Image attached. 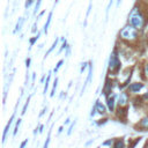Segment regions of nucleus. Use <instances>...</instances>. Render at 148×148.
Segmentation results:
<instances>
[{"instance_id":"obj_13","label":"nucleus","mask_w":148,"mask_h":148,"mask_svg":"<svg viewBox=\"0 0 148 148\" xmlns=\"http://www.w3.org/2000/svg\"><path fill=\"white\" fill-rule=\"evenodd\" d=\"M50 79H51V72L47 73V76H46V81L44 82V90H43V94L45 95L46 91H47V88H49V83H50Z\"/></svg>"},{"instance_id":"obj_17","label":"nucleus","mask_w":148,"mask_h":148,"mask_svg":"<svg viewBox=\"0 0 148 148\" xmlns=\"http://www.w3.org/2000/svg\"><path fill=\"white\" fill-rule=\"evenodd\" d=\"M21 118H18L17 120H16V125H15V128H14V132H13V135L15 136L16 135V133H17V131H18V127H20V125H21Z\"/></svg>"},{"instance_id":"obj_11","label":"nucleus","mask_w":148,"mask_h":148,"mask_svg":"<svg viewBox=\"0 0 148 148\" xmlns=\"http://www.w3.org/2000/svg\"><path fill=\"white\" fill-rule=\"evenodd\" d=\"M113 148H125V142L123 139H117L113 142Z\"/></svg>"},{"instance_id":"obj_22","label":"nucleus","mask_w":148,"mask_h":148,"mask_svg":"<svg viewBox=\"0 0 148 148\" xmlns=\"http://www.w3.org/2000/svg\"><path fill=\"white\" fill-rule=\"evenodd\" d=\"M75 123H76V121L74 120V121L71 124V126H69V128H68V131H67V134H68V135H71V133H72V131H73V128H74V126H75Z\"/></svg>"},{"instance_id":"obj_19","label":"nucleus","mask_w":148,"mask_h":148,"mask_svg":"<svg viewBox=\"0 0 148 148\" xmlns=\"http://www.w3.org/2000/svg\"><path fill=\"white\" fill-rule=\"evenodd\" d=\"M39 36H40V32H38V34H37V35L35 36V37H32V38L30 39V45H31V46H32V45L35 44V42H36V40H37V39L39 38Z\"/></svg>"},{"instance_id":"obj_35","label":"nucleus","mask_w":148,"mask_h":148,"mask_svg":"<svg viewBox=\"0 0 148 148\" xmlns=\"http://www.w3.org/2000/svg\"><path fill=\"white\" fill-rule=\"evenodd\" d=\"M142 98H146V99H147V98H148V94H145V95L142 96Z\"/></svg>"},{"instance_id":"obj_18","label":"nucleus","mask_w":148,"mask_h":148,"mask_svg":"<svg viewBox=\"0 0 148 148\" xmlns=\"http://www.w3.org/2000/svg\"><path fill=\"white\" fill-rule=\"evenodd\" d=\"M62 64H64V60H62V59H61V60H59V61H58V64H57V66L53 68V72H54V73H57V72L59 71V68L62 66Z\"/></svg>"},{"instance_id":"obj_27","label":"nucleus","mask_w":148,"mask_h":148,"mask_svg":"<svg viewBox=\"0 0 148 148\" xmlns=\"http://www.w3.org/2000/svg\"><path fill=\"white\" fill-rule=\"evenodd\" d=\"M32 1H34V0H27V2H25V8H29V7L31 6Z\"/></svg>"},{"instance_id":"obj_10","label":"nucleus","mask_w":148,"mask_h":148,"mask_svg":"<svg viewBox=\"0 0 148 148\" xmlns=\"http://www.w3.org/2000/svg\"><path fill=\"white\" fill-rule=\"evenodd\" d=\"M95 106H96V109H97V112L99 113V114H104L105 112H106V110H105V106L99 102V101H96V103H95Z\"/></svg>"},{"instance_id":"obj_15","label":"nucleus","mask_w":148,"mask_h":148,"mask_svg":"<svg viewBox=\"0 0 148 148\" xmlns=\"http://www.w3.org/2000/svg\"><path fill=\"white\" fill-rule=\"evenodd\" d=\"M57 44H58V38H56V40L53 42V44H52V46H51V47L49 49V51H47V52L45 53V58H46V57H47V56H49V54H50V53H51V52H52V51L54 50V47L57 46Z\"/></svg>"},{"instance_id":"obj_20","label":"nucleus","mask_w":148,"mask_h":148,"mask_svg":"<svg viewBox=\"0 0 148 148\" xmlns=\"http://www.w3.org/2000/svg\"><path fill=\"white\" fill-rule=\"evenodd\" d=\"M29 101H30V96L28 97V99H27V102H25V104H24V106H23V109H22V114H24V113H25L27 108H28V105H29Z\"/></svg>"},{"instance_id":"obj_16","label":"nucleus","mask_w":148,"mask_h":148,"mask_svg":"<svg viewBox=\"0 0 148 148\" xmlns=\"http://www.w3.org/2000/svg\"><path fill=\"white\" fill-rule=\"evenodd\" d=\"M57 86H58V77H56V79H54V81H53V88H52V91H51V94H50V96H51V97H53V96H54V92H56Z\"/></svg>"},{"instance_id":"obj_26","label":"nucleus","mask_w":148,"mask_h":148,"mask_svg":"<svg viewBox=\"0 0 148 148\" xmlns=\"http://www.w3.org/2000/svg\"><path fill=\"white\" fill-rule=\"evenodd\" d=\"M87 65H88L87 62H83V64H82V66H81V69H80V72H81V73H83V71L87 68Z\"/></svg>"},{"instance_id":"obj_24","label":"nucleus","mask_w":148,"mask_h":148,"mask_svg":"<svg viewBox=\"0 0 148 148\" xmlns=\"http://www.w3.org/2000/svg\"><path fill=\"white\" fill-rule=\"evenodd\" d=\"M143 74H146V77H148V62L145 64V67H143Z\"/></svg>"},{"instance_id":"obj_38","label":"nucleus","mask_w":148,"mask_h":148,"mask_svg":"<svg viewBox=\"0 0 148 148\" xmlns=\"http://www.w3.org/2000/svg\"><path fill=\"white\" fill-rule=\"evenodd\" d=\"M146 39H147V42H148V32H147V35H146Z\"/></svg>"},{"instance_id":"obj_2","label":"nucleus","mask_w":148,"mask_h":148,"mask_svg":"<svg viewBox=\"0 0 148 148\" xmlns=\"http://www.w3.org/2000/svg\"><path fill=\"white\" fill-rule=\"evenodd\" d=\"M119 36L121 39H124L126 42H134L138 39V30L134 27H132L131 24H128L120 30Z\"/></svg>"},{"instance_id":"obj_23","label":"nucleus","mask_w":148,"mask_h":148,"mask_svg":"<svg viewBox=\"0 0 148 148\" xmlns=\"http://www.w3.org/2000/svg\"><path fill=\"white\" fill-rule=\"evenodd\" d=\"M67 47H68V46H67V42H66V40H64V43H62V45H61L60 50L58 51V53H60V52H61V51H62L64 49H67Z\"/></svg>"},{"instance_id":"obj_8","label":"nucleus","mask_w":148,"mask_h":148,"mask_svg":"<svg viewBox=\"0 0 148 148\" xmlns=\"http://www.w3.org/2000/svg\"><path fill=\"white\" fill-rule=\"evenodd\" d=\"M14 117H15V113H13V114H12V117H10L9 121L7 123V125H6L5 130H3V135H2V142H3V143H5V141H6V138H7V133H8V130H9V127H10L12 123H13V119H14Z\"/></svg>"},{"instance_id":"obj_36","label":"nucleus","mask_w":148,"mask_h":148,"mask_svg":"<svg viewBox=\"0 0 148 148\" xmlns=\"http://www.w3.org/2000/svg\"><path fill=\"white\" fill-rule=\"evenodd\" d=\"M68 123H69V118H67V119H66V120H65V124H66V125H67V124H68Z\"/></svg>"},{"instance_id":"obj_29","label":"nucleus","mask_w":148,"mask_h":148,"mask_svg":"<svg viewBox=\"0 0 148 148\" xmlns=\"http://www.w3.org/2000/svg\"><path fill=\"white\" fill-rule=\"evenodd\" d=\"M30 62H31V60H30V58H28V59L25 60V66H27V68L30 67Z\"/></svg>"},{"instance_id":"obj_30","label":"nucleus","mask_w":148,"mask_h":148,"mask_svg":"<svg viewBox=\"0 0 148 148\" xmlns=\"http://www.w3.org/2000/svg\"><path fill=\"white\" fill-rule=\"evenodd\" d=\"M27 143H28V139H25V140H24V141H23V142L21 143V146H20V148H24Z\"/></svg>"},{"instance_id":"obj_21","label":"nucleus","mask_w":148,"mask_h":148,"mask_svg":"<svg viewBox=\"0 0 148 148\" xmlns=\"http://www.w3.org/2000/svg\"><path fill=\"white\" fill-rule=\"evenodd\" d=\"M50 134H51V131H49V135H47V138H46V141H45L43 148H49V143H50Z\"/></svg>"},{"instance_id":"obj_37","label":"nucleus","mask_w":148,"mask_h":148,"mask_svg":"<svg viewBox=\"0 0 148 148\" xmlns=\"http://www.w3.org/2000/svg\"><path fill=\"white\" fill-rule=\"evenodd\" d=\"M120 1H121V0H118V3H117V6H119V5H120Z\"/></svg>"},{"instance_id":"obj_9","label":"nucleus","mask_w":148,"mask_h":148,"mask_svg":"<svg viewBox=\"0 0 148 148\" xmlns=\"http://www.w3.org/2000/svg\"><path fill=\"white\" fill-rule=\"evenodd\" d=\"M106 105L110 112L114 111V96H109L106 97Z\"/></svg>"},{"instance_id":"obj_6","label":"nucleus","mask_w":148,"mask_h":148,"mask_svg":"<svg viewBox=\"0 0 148 148\" xmlns=\"http://www.w3.org/2000/svg\"><path fill=\"white\" fill-rule=\"evenodd\" d=\"M127 102H128V95L126 92H121L119 95V99H118L119 106H127Z\"/></svg>"},{"instance_id":"obj_25","label":"nucleus","mask_w":148,"mask_h":148,"mask_svg":"<svg viewBox=\"0 0 148 148\" xmlns=\"http://www.w3.org/2000/svg\"><path fill=\"white\" fill-rule=\"evenodd\" d=\"M40 2H42V0H37V3H36V6H35V13H37V12H38L39 6H40Z\"/></svg>"},{"instance_id":"obj_7","label":"nucleus","mask_w":148,"mask_h":148,"mask_svg":"<svg viewBox=\"0 0 148 148\" xmlns=\"http://www.w3.org/2000/svg\"><path fill=\"white\" fill-rule=\"evenodd\" d=\"M143 88V84L140 83V82H135V83H132L128 86V91L131 92H138L139 90H141Z\"/></svg>"},{"instance_id":"obj_12","label":"nucleus","mask_w":148,"mask_h":148,"mask_svg":"<svg viewBox=\"0 0 148 148\" xmlns=\"http://www.w3.org/2000/svg\"><path fill=\"white\" fill-rule=\"evenodd\" d=\"M51 20H52V12L49 13V16H47V20H46V23L44 24V32L47 34V30H49V25L51 23Z\"/></svg>"},{"instance_id":"obj_1","label":"nucleus","mask_w":148,"mask_h":148,"mask_svg":"<svg viewBox=\"0 0 148 148\" xmlns=\"http://www.w3.org/2000/svg\"><path fill=\"white\" fill-rule=\"evenodd\" d=\"M128 22L132 27H134L136 30H141L145 27L146 23V18L143 16V14L140 12V9L138 7H134L131 12V14L128 15Z\"/></svg>"},{"instance_id":"obj_5","label":"nucleus","mask_w":148,"mask_h":148,"mask_svg":"<svg viewBox=\"0 0 148 148\" xmlns=\"http://www.w3.org/2000/svg\"><path fill=\"white\" fill-rule=\"evenodd\" d=\"M91 76H92V62L90 61L89 62V71H88V76H87V79H86V82H84V84H83V87H82V90H81V92H83L84 91V89H86V87L89 84V82L91 81Z\"/></svg>"},{"instance_id":"obj_14","label":"nucleus","mask_w":148,"mask_h":148,"mask_svg":"<svg viewBox=\"0 0 148 148\" xmlns=\"http://www.w3.org/2000/svg\"><path fill=\"white\" fill-rule=\"evenodd\" d=\"M23 21H24V20H23V17H20V18H18V21H17V23H16V27H15V30H14L15 32H16V31H18V30H21L22 24H23Z\"/></svg>"},{"instance_id":"obj_3","label":"nucleus","mask_w":148,"mask_h":148,"mask_svg":"<svg viewBox=\"0 0 148 148\" xmlns=\"http://www.w3.org/2000/svg\"><path fill=\"white\" fill-rule=\"evenodd\" d=\"M120 66H121V64H120V60L118 58L117 51L113 50V52L111 53L110 59H109V73L112 75L118 74V72L120 71Z\"/></svg>"},{"instance_id":"obj_32","label":"nucleus","mask_w":148,"mask_h":148,"mask_svg":"<svg viewBox=\"0 0 148 148\" xmlns=\"http://www.w3.org/2000/svg\"><path fill=\"white\" fill-rule=\"evenodd\" d=\"M45 111H46V108H44V109H43V110H42V112H40V113H39V117H42V116H43V114H44V112H45Z\"/></svg>"},{"instance_id":"obj_4","label":"nucleus","mask_w":148,"mask_h":148,"mask_svg":"<svg viewBox=\"0 0 148 148\" xmlns=\"http://www.w3.org/2000/svg\"><path fill=\"white\" fill-rule=\"evenodd\" d=\"M136 128H139L138 131H148V117L142 118V119L138 123Z\"/></svg>"},{"instance_id":"obj_34","label":"nucleus","mask_w":148,"mask_h":148,"mask_svg":"<svg viewBox=\"0 0 148 148\" xmlns=\"http://www.w3.org/2000/svg\"><path fill=\"white\" fill-rule=\"evenodd\" d=\"M62 130H64V127H62V126H61V127H59V130H58V133H60Z\"/></svg>"},{"instance_id":"obj_28","label":"nucleus","mask_w":148,"mask_h":148,"mask_svg":"<svg viewBox=\"0 0 148 148\" xmlns=\"http://www.w3.org/2000/svg\"><path fill=\"white\" fill-rule=\"evenodd\" d=\"M112 2H113V0H110V1H109V5H108V8H106V15H108V13H109V10H110V7H111V5H112Z\"/></svg>"},{"instance_id":"obj_31","label":"nucleus","mask_w":148,"mask_h":148,"mask_svg":"<svg viewBox=\"0 0 148 148\" xmlns=\"http://www.w3.org/2000/svg\"><path fill=\"white\" fill-rule=\"evenodd\" d=\"M90 9H91V2L89 3V7H88V10H87V17L89 16V14H90Z\"/></svg>"},{"instance_id":"obj_33","label":"nucleus","mask_w":148,"mask_h":148,"mask_svg":"<svg viewBox=\"0 0 148 148\" xmlns=\"http://www.w3.org/2000/svg\"><path fill=\"white\" fill-rule=\"evenodd\" d=\"M43 128H44V126H43V125H40V126H39V132H40V133L43 132Z\"/></svg>"}]
</instances>
